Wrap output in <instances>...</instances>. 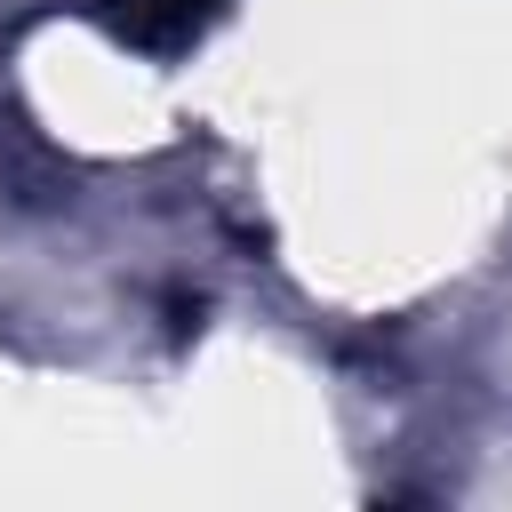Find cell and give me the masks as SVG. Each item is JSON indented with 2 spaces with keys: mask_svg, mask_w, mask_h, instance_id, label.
Wrapping results in <instances>:
<instances>
[{
  "mask_svg": "<svg viewBox=\"0 0 512 512\" xmlns=\"http://www.w3.org/2000/svg\"><path fill=\"white\" fill-rule=\"evenodd\" d=\"M128 48H152V56H168V48H184L208 16H216V0H88Z\"/></svg>",
  "mask_w": 512,
  "mask_h": 512,
  "instance_id": "obj_1",
  "label": "cell"
}]
</instances>
